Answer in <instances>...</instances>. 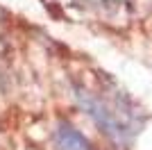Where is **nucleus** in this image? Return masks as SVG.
<instances>
[{
  "mask_svg": "<svg viewBox=\"0 0 152 150\" xmlns=\"http://www.w3.org/2000/svg\"><path fill=\"white\" fill-rule=\"evenodd\" d=\"M57 146L61 150H91L89 141L68 123H61L57 130Z\"/></svg>",
  "mask_w": 152,
  "mask_h": 150,
  "instance_id": "1",
  "label": "nucleus"
}]
</instances>
